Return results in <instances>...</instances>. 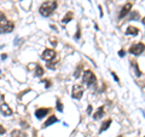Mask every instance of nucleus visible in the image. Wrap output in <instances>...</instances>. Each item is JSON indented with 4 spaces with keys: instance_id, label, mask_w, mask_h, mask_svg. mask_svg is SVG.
<instances>
[{
    "instance_id": "1",
    "label": "nucleus",
    "mask_w": 145,
    "mask_h": 137,
    "mask_svg": "<svg viewBox=\"0 0 145 137\" xmlns=\"http://www.w3.org/2000/svg\"><path fill=\"white\" fill-rule=\"evenodd\" d=\"M57 9V1L56 0H48V1H45L44 4H41V6L39 9L40 15L44 17H48L52 15V12Z\"/></svg>"
},
{
    "instance_id": "2",
    "label": "nucleus",
    "mask_w": 145,
    "mask_h": 137,
    "mask_svg": "<svg viewBox=\"0 0 145 137\" xmlns=\"http://www.w3.org/2000/svg\"><path fill=\"white\" fill-rule=\"evenodd\" d=\"M82 80H84V83L86 85H88V86H93V85H96V83H97L96 74H94L92 70H85Z\"/></svg>"
},
{
    "instance_id": "3",
    "label": "nucleus",
    "mask_w": 145,
    "mask_h": 137,
    "mask_svg": "<svg viewBox=\"0 0 145 137\" xmlns=\"http://www.w3.org/2000/svg\"><path fill=\"white\" fill-rule=\"evenodd\" d=\"M13 28H15V24H13V22L8 21L7 18L0 22V34L11 33V32L13 30Z\"/></svg>"
},
{
    "instance_id": "4",
    "label": "nucleus",
    "mask_w": 145,
    "mask_h": 137,
    "mask_svg": "<svg viewBox=\"0 0 145 137\" xmlns=\"http://www.w3.org/2000/svg\"><path fill=\"white\" fill-rule=\"evenodd\" d=\"M84 95V88L81 85H74L72 86V90H71V96L72 98L75 99H80L81 97H82Z\"/></svg>"
},
{
    "instance_id": "5",
    "label": "nucleus",
    "mask_w": 145,
    "mask_h": 137,
    "mask_svg": "<svg viewBox=\"0 0 145 137\" xmlns=\"http://www.w3.org/2000/svg\"><path fill=\"white\" fill-rule=\"evenodd\" d=\"M129 52L132 55H135V56L142 55L144 52V44L143 43H138L135 45H132V46L129 47Z\"/></svg>"
},
{
    "instance_id": "6",
    "label": "nucleus",
    "mask_w": 145,
    "mask_h": 137,
    "mask_svg": "<svg viewBox=\"0 0 145 137\" xmlns=\"http://www.w3.org/2000/svg\"><path fill=\"white\" fill-rule=\"evenodd\" d=\"M54 57H56V51H54V50L46 49V50H45V51L42 52V60H45L46 62L53 61Z\"/></svg>"
},
{
    "instance_id": "7",
    "label": "nucleus",
    "mask_w": 145,
    "mask_h": 137,
    "mask_svg": "<svg viewBox=\"0 0 145 137\" xmlns=\"http://www.w3.org/2000/svg\"><path fill=\"white\" fill-rule=\"evenodd\" d=\"M131 10H132V3H127L123 5V7L121 9V11H120V15L119 17L122 18V17H125L126 15H128V13L131 12Z\"/></svg>"
},
{
    "instance_id": "8",
    "label": "nucleus",
    "mask_w": 145,
    "mask_h": 137,
    "mask_svg": "<svg viewBox=\"0 0 145 137\" xmlns=\"http://www.w3.org/2000/svg\"><path fill=\"white\" fill-rule=\"evenodd\" d=\"M50 109L48 108H39L35 111V117L38 118V119H42V118H45L48 114Z\"/></svg>"
},
{
    "instance_id": "9",
    "label": "nucleus",
    "mask_w": 145,
    "mask_h": 137,
    "mask_svg": "<svg viewBox=\"0 0 145 137\" xmlns=\"http://www.w3.org/2000/svg\"><path fill=\"white\" fill-rule=\"evenodd\" d=\"M0 112H1L4 115H11V114H12V109L8 107V104L3 103L1 106H0Z\"/></svg>"
},
{
    "instance_id": "10",
    "label": "nucleus",
    "mask_w": 145,
    "mask_h": 137,
    "mask_svg": "<svg viewBox=\"0 0 145 137\" xmlns=\"http://www.w3.org/2000/svg\"><path fill=\"white\" fill-rule=\"evenodd\" d=\"M126 34L127 35H138L139 34V29L137 27H133V26H129L126 30Z\"/></svg>"
},
{
    "instance_id": "11",
    "label": "nucleus",
    "mask_w": 145,
    "mask_h": 137,
    "mask_svg": "<svg viewBox=\"0 0 145 137\" xmlns=\"http://www.w3.org/2000/svg\"><path fill=\"white\" fill-rule=\"evenodd\" d=\"M58 121V119H57V117H54V115H51L48 118V119L45 121V124H44V127H47V126H50V125H52V124H54V123H57Z\"/></svg>"
},
{
    "instance_id": "12",
    "label": "nucleus",
    "mask_w": 145,
    "mask_h": 137,
    "mask_svg": "<svg viewBox=\"0 0 145 137\" xmlns=\"http://www.w3.org/2000/svg\"><path fill=\"white\" fill-rule=\"evenodd\" d=\"M103 114H104V108H103V107H99V108H98V111H97V113H94L93 119H94V120L101 119V118L103 117Z\"/></svg>"
},
{
    "instance_id": "13",
    "label": "nucleus",
    "mask_w": 145,
    "mask_h": 137,
    "mask_svg": "<svg viewBox=\"0 0 145 137\" xmlns=\"http://www.w3.org/2000/svg\"><path fill=\"white\" fill-rule=\"evenodd\" d=\"M111 125V119H108L106 121H104L103 123V125H102V127H101V130H99V132H103V131H105V130H108V127Z\"/></svg>"
},
{
    "instance_id": "14",
    "label": "nucleus",
    "mask_w": 145,
    "mask_h": 137,
    "mask_svg": "<svg viewBox=\"0 0 145 137\" xmlns=\"http://www.w3.org/2000/svg\"><path fill=\"white\" fill-rule=\"evenodd\" d=\"M11 137H27V136H25V134H23V132L20 130H13L11 132Z\"/></svg>"
},
{
    "instance_id": "15",
    "label": "nucleus",
    "mask_w": 145,
    "mask_h": 137,
    "mask_svg": "<svg viewBox=\"0 0 145 137\" xmlns=\"http://www.w3.org/2000/svg\"><path fill=\"white\" fill-rule=\"evenodd\" d=\"M71 18H72V12L71 11H69V12H68L67 13V15H65V17H63V20H62V23H68V22H69L70 20H71Z\"/></svg>"
},
{
    "instance_id": "16",
    "label": "nucleus",
    "mask_w": 145,
    "mask_h": 137,
    "mask_svg": "<svg viewBox=\"0 0 145 137\" xmlns=\"http://www.w3.org/2000/svg\"><path fill=\"white\" fill-rule=\"evenodd\" d=\"M44 74V68L41 66H36V69H35V75L36 76H41Z\"/></svg>"
},
{
    "instance_id": "17",
    "label": "nucleus",
    "mask_w": 145,
    "mask_h": 137,
    "mask_svg": "<svg viewBox=\"0 0 145 137\" xmlns=\"http://www.w3.org/2000/svg\"><path fill=\"white\" fill-rule=\"evenodd\" d=\"M133 66H134V70H135V73H137V75L140 76V75H142V72L139 70V67L137 65V62H133Z\"/></svg>"
},
{
    "instance_id": "18",
    "label": "nucleus",
    "mask_w": 145,
    "mask_h": 137,
    "mask_svg": "<svg viewBox=\"0 0 145 137\" xmlns=\"http://www.w3.org/2000/svg\"><path fill=\"white\" fill-rule=\"evenodd\" d=\"M63 108H64V107H63L62 102L59 101V99H57V109H58L59 112H63Z\"/></svg>"
},
{
    "instance_id": "19",
    "label": "nucleus",
    "mask_w": 145,
    "mask_h": 137,
    "mask_svg": "<svg viewBox=\"0 0 145 137\" xmlns=\"http://www.w3.org/2000/svg\"><path fill=\"white\" fill-rule=\"evenodd\" d=\"M80 72H81V65H79V66H78V68H76L74 76H75V78H79V76H80Z\"/></svg>"
},
{
    "instance_id": "20",
    "label": "nucleus",
    "mask_w": 145,
    "mask_h": 137,
    "mask_svg": "<svg viewBox=\"0 0 145 137\" xmlns=\"http://www.w3.org/2000/svg\"><path fill=\"white\" fill-rule=\"evenodd\" d=\"M5 132H6V130H5V127H4V126H1V125H0V135H4V134H5Z\"/></svg>"
},
{
    "instance_id": "21",
    "label": "nucleus",
    "mask_w": 145,
    "mask_h": 137,
    "mask_svg": "<svg viewBox=\"0 0 145 137\" xmlns=\"http://www.w3.org/2000/svg\"><path fill=\"white\" fill-rule=\"evenodd\" d=\"M50 43H51L53 46H56V44H57V41H56V38H51L50 39Z\"/></svg>"
},
{
    "instance_id": "22",
    "label": "nucleus",
    "mask_w": 145,
    "mask_h": 137,
    "mask_svg": "<svg viewBox=\"0 0 145 137\" xmlns=\"http://www.w3.org/2000/svg\"><path fill=\"white\" fill-rule=\"evenodd\" d=\"M111 75H112V76H114V79H115V81H117V83H119V78H117V75L115 74V73H114V72H111Z\"/></svg>"
},
{
    "instance_id": "23",
    "label": "nucleus",
    "mask_w": 145,
    "mask_h": 137,
    "mask_svg": "<svg viewBox=\"0 0 145 137\" xmlns=\"http://www.w3.org/2000/svg\"><path fill=\"white\" fill-rule=\"evenodd\" d=\"M42 81H45V83H46V89H48V88H50V85H51V83H50L48 80H42Z\"/></svg>"
},
{
    "instance_id": "24",
    "label": "nucleus",
    "mask_w": 145,
    "mask_h": 137,
    "mask_svg": "<svg viewBox=\"0 0 145 137\" xmlns=\"http://www.w3.org/2000/svg\"><path fill=\"white\" fill-rule=\"evenodd\" d=\"M87 113H88V114L92 113V106H88V108H87Z\"/></svg>"
},
{
    "instance_id": "25",
    "label": "nucleus",
    "mask_w": 145,
    "mask_h": 137,
    "mask_svg": "<svg viewBox=\"0 0 145 137\" xmlns=\"http://www.w3.org/2000/svg\"><path fill=\"white\" fill-rule=\"evenodd\" d=\"M75 38H76V39H79V38H80V29H78V33H76Z\"/></svg>"
},
{
    "instance_id": "26",
    "label": "nucleus",
    "mask_w": 145,
    "mask_h": 137,
    "mask_svg": "<svg viewBox=\"0 0 145 137\" xmlns=\"http://www.w3.org/2000/svg\"><path fill=\"white\" fill-rule=\"evenodd\" d=\"M119 56L123 57V56H125V51H119Z\"/></svg>"
},
{
    "instance_id": "27",
    "label": "nucleus",
    "mask_w": 145,
    "mask_h": 137,
    "mask_svg": "<svg viewBox=\"0 0 145 137\" xmlns=\"http://www.w3.org/2000/svg\"><path fill=\"white\" fill-rule=\"evenodd\" d=\"M6 57H7V55H1V58H3V60H5Z\"/></svg>"
},
{
    "instance_id": "28",
    "label": "nucleus",
    "mask_w": 145,
    "mask_h": 137,
    "mask_svg": "<svg viewBox=\"0 0 145 137\" xmlns=\"http://www.w3.org/2000/svg\"><path fill=\"white\" fill-rule=\"evenodd\" d=\"M119 137H122V136H119Z\"/></svg>"
}]
</instances>
